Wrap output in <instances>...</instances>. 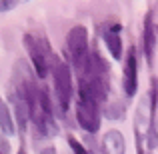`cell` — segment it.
Wrapping results in <instances>:
<instances>
[{"mask_svg": "<svg viewBox=\"0 0 158 154\" xmlns=\"http://www.w3.org/2000/svg\"><path fill=\"white\" fill-rule=\"evenodd\" d=\"M66 46L72 56L74 68H76L78 76L86 70L90 60V48H88V30L84 26H74L66 34Z\"/></svg>", "mask_w": 158, "mask_h": 154, "instance_id": "obj_1", "label": "cell"}, {"mask_svg": "<svg viewBox=\"0 0 158 154\" xmlns=\"http://www.w3.org/2000/svg\"><path fill=\"white\" fill-rule=\"evenodd\" d=\"M52 74H54V92L56 100L60 104V110H68L70 100H72V74L64 60L58 56H52Z\"/></svg>", "mask_w": 158, "mask_h": 154, "instance_id": "obj_2", "label": "cell"}, {"mask_svg": "<svg viewBox=\"0 0 158 154\" xmlns=\"http://www.w3.org/2000/svg\"><path fill=\"white\" fill-rule=\"evenodd\" d=\"M24 46H26L28 56L32 60V66L36 70V76L44 78L48 74V62L52 60V52L48 48L46 40L36 38L34 34H26L24 36Z\"/></svg>", "mask_w": 158, "mask_h": 154, "instance_id": "obj_3", "label": "cell"}, {"mask_svg": "<svg viewBox=\"0 0 158 154\" xmlns=\"http://www.w3.org/2000/svg\"><path fill=\"white\" fill-rule=\"evenodd\" d=\"M76 120L80 124L82 130L90 132H98L100 128V112H98V102H94L88 96H78L76 100Z\"/></svg>", "mask_w": 158, "mask_h": 154, "instance_id": "obj_4", "label": "cell"}, {"mask_svg": "<svg viewBox=\"0 0 158 154\" xmlns=\"http://www.w3.org/2000/svg\"><path fill=\"white\" fill-rule=\"evenodd\" d=\"M124 90L128 96H134L138 88V58H136V48H128L126 62H124V78H122Z\"/></svg>", "mask_w": 158, "mask_h": 154, "instance_id": "obj_5", "label": "cell"}, {"mask_svg": "<svg viewBox=\"0 0 158 154\" xmlns=\"http://www.w3.org/2000/svg\"><path fill=\"white\" fill-rule=\"evenodd\" d=\"M126 152V142L120 130L112 128L102 136V154H124Z\"/></svg>", "mask_w": 158, "mask_h": 154, "instance_id": "obj_6", "label": "cell"}, {"mask_svg": "<svg viewBox=\"0 0 158 154\" xmlns=\"http://www.w3.org/2000/svg\"><path fill=\"white\" fill-rule=\"evenodd\" d=\"M120 30H122L120 24H112V26H108L106 32H104L106 48L110 50L114 60H120V58H122V38H120Z\"/></svg>", "mask_w": 158, "mask_h": 154, "instance_id": "obj_7", "label": "cell"}, {"mask_svg": "<svg viewBox=\"0 0 158 154\" xmlns=\"http://www.w3.org/2000/svg\"><path fill=\"white\" fill-rule=\"evenodd\" d=\"M154 48H156L154 24H152V16H150V14H146V20H144V54H146L148 62H152V56H154Z\"/></svg>", "mask_w": 158, "mask_h": 154, "instance_id": "obj_8", "label": "cell"}, {"mask_svg": "<svg viewBox=\"0 0 158 154\" xmlns=\"http://www.w3.org/2000/svg\"><path fill=\"white\" fill-rule=\"evenodd\" d=\"M0 128H2V136H12L16 132L14 120H12V116H10V110H8L6 102L0 104Z\"/></svg>", "mask_w": 158, "mask_h": 154, "instance_id": "obj_9", "label": "cell"}, {"mask_svg": "<svg viewBox=\"0 0 158 154\" xmlns=\"http://www.w3.org/2000/svg\"><path fill=\"white\" fill-rule=\"evenodd\" d=\"M124 114H126V108L122 102H112L104 106V116L108 120H122Z\"/></svg>", "mask_w": 158, "mask_h": 154, "instance_id": "obj_10", "label": "cell"}, {"mask_svg": "<svg viewBox=\"0 0 158 154\" xmlns=\"http://www.w3.org/2000/svg\"><path fill=\"white\" fill-rule=\"evenodd\" d=\"M146 146H148V150H154L158 146V130L154 128V124H152L146 132Z\"/></svg>", "mask_w": 158, "mask_h": 154, "instance_id": "obj_11", "label": "cell"}, {"mask_svg": "<svg viewBox=\"0 0 158 154\" xmlns=\"http://www.w3.org/2000/svg\"><path fill=\"white\" fill-rule=\"evenodd\" d=\"M68 144H70V148H72V150H74V154H90L88 150H86V148L84 146H82V144L80 142H78V140L76 138H74V136L72 134H70L68 136Z\"/></svg>", "mask_w": 158, "mask_h": 154, "instance_id": "obj_12", "label": "cell"}, {"mask_svg": "<svg viewBox=\"0 0 158 154\" xmlns=\"http://www.w3.org/2000/svg\"><path fill=\"white\" fill-rule=\"evenodd\" d=\"M16 4H18V0H2V12H10L12 8H16Z\"/></svg>", "mask_w": 158, "mask_h": 154, "instance_id": "obj_13", "label": "cell"}, {"mask_svg": "<svg viewBox=\"0 0 158 154\" xmlns=\"http://www.w3.org/2000/svg\"><path fill=\"white\" fill-rule=\"evenodd\" d=\"M0 148H2V154H8V152H10V146H8L6 136H4V138H2V142H0Z\"/></svg>", "mask_w": 158, "mask_h": 154, "instance_id": "obj_14", "label": "cell"}, {"mask_svg": "<svg viewBox=\"0 0 158 154\" xmlns=\"http://www.w3.org/2000/svg\"><path fill=\"white\" fill-rule=\"evenodd\" d=\"M40 154H56V150H54V146H46L40 150Z\"/></svg>", "mask_w": 158, "mask_h": 154, "instance_id": "obj_15", "label": "cell"}, {"mask_svg": "<svg viewBox=\"0 0 158 154\" xmlns=\"http://www.w3.org/2000/svg\"><path fill=\"white\" fill-rule=\"evenodd\" d=\"M18 154H26V152H24V150H20V152H18Z\"/></svg>", "mask_w": 158, "mask_h": 154, "instance_id": "obj_16", "label": "cell"}, {"mask_svg": "<svg viewBox=\"0 0 158 154\" xmlns=\"http://www.w3.org/2000/svg\"><path fill=\"white\" fill-rule=\"evenodd\" d=\"M90 154H94V152H90Z\"/></svg>", "mask_w": 158, "mask_h": 154, "instance_id": "obj_17", "label": "cell"}]
</instances>
